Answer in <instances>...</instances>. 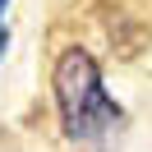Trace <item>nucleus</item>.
<instances>
[{"label":"nucleus","mask_w":152,"mask_h":152,"mask_svg":"<svg viewBox=\"0 0 152 152\" xmlns=\"http://www.w3.org/2000/svg\"><path fill=\"white\" fill-rule=\"evenodd\" d=\"M51 88H56V115H60V129L69 143H102L120 129L124 111L106 92L102 65L83 46L60 51L56 69H51Z\"/></svg>","instance_id":"f257e3e1"},{"label":"nucleus","mask_w":152,"mask_h":152,"mask_svg":"<svg viewBox=\"0 0 152 152\" xmlns=\"http://www.w3.org/2000/svg\"><path fill=\"white\" fill-rule=\"evenodd\" d=\"M5 5H10V0H0V19H5Z\"/></svg>","instance_id":"f03ea898"}]
</instances>
